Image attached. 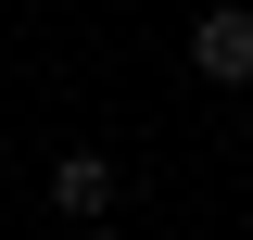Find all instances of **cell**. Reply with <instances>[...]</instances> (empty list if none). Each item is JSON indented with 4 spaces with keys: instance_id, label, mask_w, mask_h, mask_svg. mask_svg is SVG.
<instances>
[{
    "instance_id": "cell-1",
    "label": "cell",
    "mask_w": 253,
    "mask_h": 240,
    "mask_svg": "<svg viewBox=\"0 0 253 240\" xmlns=\"http://www.w3.org/2000/svg\"><path fill=\"white\" fill-rule=\"evenodd\" d=\"M190 76L203 89H253V0H215L190 26Z\"/></svg>"
},
{
    "instance_id": "cell-2",
    "label": "cell",
    "mask_w": 253,
    "mask_h": 240,
    "mask_svg": "<svg viewBox=\"0 0 253 240\" xmlns=\"http://www.w3.org/2000/svg\"><path fill=\"white\" fill-rule=\"evenodd\" d=\"M51 202L76 215V228H114V152H63L51 164Z\"/></svg>"
},
{
    "instance_id": "cell-3",
    "label": "cell",
    "mask_w": 253,
    "mask_h": 240,
    "mask_svg": "<svg viewBox=\"0 0 253 240\" xmlns=\"http://www.w3.org/2000/svg\"><path fill=\"white\" fill-rule=\"evenodd\" d=\"M89 240H126V228H89Z\"/></svg>"
}]
</instances>
